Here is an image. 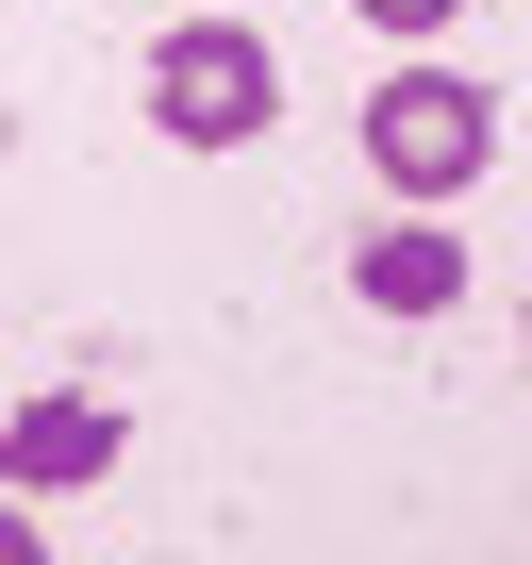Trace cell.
<instances>
[{"label":"cell","instance_id":"obj_1","mask_svg":"<svg viewBox=\"0 0 532 565\" xmlns=\"http://www.w3.org/2000/svg\"><path fill=\"white\" fill-rule=\"evenodd\" d=\"M266 117H284V51L249 18H167L150 34V134L167 150H249Z\"/></svg>","mask_w":532,"mask_h":565},{"label":"cell","instance_id":"obj_2","mask_svg":"<svg viewBox=\"0 0 532 565\" xmlns=\"http://www.w3.org/2000/svg\"><path fill=\"white\" fill-rule=\"evenodd\" d=\"M366 167H383V200H466L482 167H499V100L466 84V67H383L366 84Z\"/></svg>","mask_w":532,"mask_h":565},{"label":"cell","instance_id":"obj_3","mask_svg":"<svg viewBox=\"0 0 532 565\" xmlns=\"http://www.w3.org/2000/svg\"><path fill=\"white\" fill-rule=\"evenodd\" d=\"M350 300H383V317H449V300H466V233H449L433 200H400V216L350 249Z\"/></svg>","mask_w":532,"mask_h":565},{"label":"cell","instance_id":"obj_4","mask_svg":"<svg viewBox=\"0 0 532 565\" xmlns=\"http://www.w3.org/2000/svg\"><path fill=\"white\" fill-rule=\"evenodd\" d=\"M100 466H117V399H84V383H51V399L0 416V482L67 499V482H100Z\"/></svg>","mask_w":532,"mask_h":565},{"label":"cell","instance_id":"obj_5","mask_svg":"<svg viewBox=\"0 0 532 565\" xmlns=\"http://www.w3.org/2000/svg\"><path fill=\"white\" fill-rule=\"evenodd\" d=\"M350 18H366V34H449L466 0H350Z\"/></svg>","mask_w":532,"mask_h":565},{"label":"cell","instance_id":"obj_6","mask_svg":"<svg viewBox=\"0 0 532 565\" xmlns=\"http://www.w3.org/2000/svg\"><path fill=\"white\" fill-rule=\"evenodd\" d=\"M0 565H34V482H0Z\"/></svg>","mask_w":532,"mask_h":565}]
</instances>
